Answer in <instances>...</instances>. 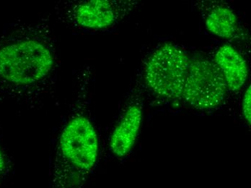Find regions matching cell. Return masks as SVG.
Masks as SVG:
<instances>
[{"mask_svg": "<svg viewBox=\"0 0 251 188\" xmlns=\"http://www.w3.org/2000/svg\"><path fill=\"white\" fill-rule=\"evenodd\" d=\"M227 91L226 80L214 62L203 57L190 58L181 102L196 109H212L224 102Z\"/></svg>", "mask_w": 251, "mask_h": 188, "instance_id": "5b68a950", "label": "cell"}, {"mask_svg": "<svg viewBox=\"0 0 251 188\" xmlns=\"http://www.w3.org/2000/svg\"><path fill=\"white\" fill-rule=\"evenodd\" d=\"M59 68L56 36L45 18L21 26L0 47V81L36 106L53 93Z\"/></svg>", "mask_w": 251, "mask_h": 188, "instance_id": "6da1fadb", "label": "cell"}, {"mask_svg": "<svg viewBox=\"0 0 251 188\" xmlns=\"http://www.w3.org/2000/svg\"><path fill=\"white\" fill-rule=\"evenodd\" d=\"M143 120V107L137 99L126 105L109 138V150L117 158L126 157L137 141Z\"/></svg>", "mask_w": 251, "mask_h": 188, "instance_id": "8992f818", "label": "cell"}, {"mask_svg": "<svg viewBox=\"0 0 251 188\" xmlns=\"http://www.w3.org/2000/svg\"><path fill=\"white\" fill-rule=\"evenodd\" d=\"M137 4L132 0L62 1L55 7V13L62 23L73 28L99 31L117 25Z\"/></svg>", "mask_w": 251, "mask_h": 188, "instance_id": "3957f363", "label": "cell"}, {"mask_svg": "<svg viewBox=\"0 0 251 188\" xmlns=\"http://www.w3.org/2000/svg\"><path fill=\"white\" fill-rule=\"evenodd\" d=\"M190 57L172 44H165L148 58L144 76L151 91L163 99L180 101Z\"/></svg>", "mask_w": 251, "mask_h": 188, "instance_id": "277c9868", "label": "cell"}, {"mask_svg": "<svg viewBox=\"0 0 251 188\" xmlns=\"http://www.w3.org/2000/svg\"><path fill=\"white\" fill-rule=\"evenodd\" d=\"M86 81L82 72L76 98L58 134L50 188H82L98 161L99 136L87 112Z\"/></svg>", "mask_w": 251, "mask_h": 188, "instance_id": "7a4b0ae2", "label": "cell"}, {"mask_svg": "<svg viewBox=\"0 0 251 188\" xmlns=\"http://www.w3.org/2000/svg\"><path fill=\"white\" fill-rule=\"evenodd\" d=\"M214 63L226 80L228 90L238 91L246 83L249 76L247 63L241 54L229 44L221 46L214 56Z\"/></svg>", "mask_w": 251, "mask_h": 188, "instance_id": "ba28073f", "label": "cell"}, {"mask_svg": "<svg viewBox=\"0 0 251 188\" xmlns=\"http://www.w3.org/2000/svg\"><path fill=\"white\" fill-rule=\"evenodd\" d=\"M202 16L207 30L223 39L236 37L240 32L236 14L226 3L217 1H201Z\"/></svg>", "mask_w": 251, "mask_h": 188, "instance_id": "52a82bcc", "label": "cell"}, {"mask_svg": "<svg viewBox=\"0 0 251 188\" xmlns=\"http://www.w3.org/2000/svg\"><path fill=\"white\" fill-rule=\"evenodd\" d=\"M5 165L6 162L4 154H3L2 151H1V148H0V174L4 171Z\"/></svg>", "mask_w": 251, "mask_h": 188, "instance_id": "30bf717a", "label": "cell"}, {"mask_svg": "<svg viewBox=\"0 0 251 188\" xmlns=\"http://www.w3.org/2000/svg\"><path fill=\"white\" fill-rule=\"evenodd\" d=\"M243 113L245 120L249 125L251 124V85L248 87L243 99Z\"/></svg>", "mask_w": 251, "mask_h": 188, "instance_id": "9c48e42d", "label": "cell"}]
</instances>
